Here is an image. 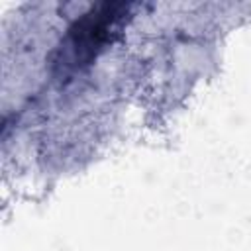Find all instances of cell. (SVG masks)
<instances>
[{
    "mask_svg": "<svg viewBox=\"0 0 251 251\" xmlns=\"http://www.w3.org/2000/svg\"><path fill=\"white\" fill-rule=\"evenodd\" d=\"M126 10V4H102L84 14V18H80L71 29L76 51L88 49L92 53V49L100 47L108 39V31L112 29V25L122 18Z\"/></svg>",
    "mask_w": 251,
    "mask_h": 251,
    "instance_id": "6da1fadb",
    "label": "cell"
}]
</instances>
